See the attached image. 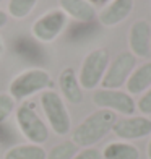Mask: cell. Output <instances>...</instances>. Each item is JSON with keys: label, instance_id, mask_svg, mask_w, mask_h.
<instances>
[{"label": "cell", "instance_id": "obj_26", "mask_svg": "<svg viewBox=\"0 0 151 159\" xmlns=\"http://www.w3.org/2000/svg\"><path fill=\"white\" fill-rule=\"evenodd\" d=\"M0 2H2V0H0Z\"/></svg>", "mask_w": 151, "mask_h": 159}, {"label": "cell", "instance_id": "obj_5", "mask_svg": "<svg viewBox=\"0 0 151 159\" xmlns=\"http://www.w3.org/2000/svg\"><path fill=\"white\" fill-rule=\"evenodd\" d=\"M109 65V52L106 49L99 47L91 50L81 62L80 71H78V81L83 89H94L101 84L104 73Z\"/></svg>", "mask_w": 151, "mask_h": 159}, {"label": "cell", "instance_id": "obj_13", "mask_svg": "<svg viewBox=\"0 0 151 159\" xmlns=\"http://www.w3.org/2000/svg\"><path fill=\"white\" fill-rule=\"evenodd\" d=\"M60 10L78 23H89L96 16L94 3L89 0H59Z\"/></svg>", "mask_w": 151, "mask_h": 159}, {"label": "cell", "instance_id": "obj_4", "mask_svg": "<svg viewBox=\"0 0 151 159\" xmlns=\"http://www.w3.org/2000/svg\"><path fill=\"white\" fill-rule=\"evenodd\" d=\"M15 120L21 135L30 143L42 146L49 140L50 130L44 122V119L39 115L38 109H36V104L31 102V101H25V102H21L16 107Z\"/></svg>", "mask_w": 151, "mask_h": 159}, {"label": "cell", "instance_id": "obj_15", "mask_svg": "<svg viewBox=\"0 0 151 159\" xmlns=\"http://www.w3.org/2000/svg\"><path fill=\"white\" fill-rule=\"evenodd\" d=\"M103 159H140V149L130 141H111L101 151Z\"/></svg>", "mask_w": 151, "mask_h": 159}, {"label": "cell", "instance_id": "obj_21", "mask_svg": "<svg viewBox=\"0 0 151 159\" xmlns=\"http://www.w3.org/2000/svg\"><path fill=\"white\" fill-rule=\"evenodd\" d=\"M73 159H103V154L98 148H83L76 153V156Z\"/></svg>", "mask_w": 151, "mask_h": 159}, {"label": "cell", "instance_id": "obj_9", "mask_svg": "<svg viewBox=\"0 0 151 159\" xmlns=\"http://www.w3.org/2000/svg\"><path fill=\"white\" fill-rule=\"evenodd\" d=\"M112 133L122 141H133L151 135V119L145 115H130L117 119L112 127Z\"/></svg>", "mask_w": 151, "mask_h": 159}, {"label": "cell", "instance_id": "obj_3", "mask_svg": "<svg viewBox=\"0 0 151 159\" xmlns=\"http://www.w3.org/2000/svg\"><path fill=\"white\" fill-rule=\"evenodd\" d=\"M46 89H52V78L49 71L44 68H28L11 80L8 94L15 101L25 102L31 96Z\"/></svg>", "mask_w": 151, "mask_h": 159}, {"label": "cell", "instance_id": "obj_14", "mask_svg": "<svg viewBox=\"0 0 151 159\" xmlns=\"http://www.w3.org/2000/svg\"><path fill=\"white\" fill-rule=\"evenodd\" d=\"M125 88L130 96L143 94L146 89L151 88V60L141 63L132 71L130 78L125 83Z\"/></svg>", "mask_w": 151, "mask_h": 159}, {"label": "cell", "instance_id": "obj_8", "mask_svg": "<svg viewBox=\"0 0 151 159\" xmlns=\"http://www.w3.org/2000/svg\"><path fill=\"white\" fill-rule=\"evenodd\" d=\"M67 20L68 16L60 8L49 10L33 23L31 33L41 42H52L59 38L63 28L67 26Z\"/></svg>", "mask_w": 151, "mask_h": 159}, {"label": "cell", "instance_id": "obj_23", "mask_svg": "<svg viewBox=\"0 0 151 159\" xmlns=\"http://www.w3.org/2000/svg\"><path fill=\"white\" fill-rule=\"evenodd\" d=\"M146 154H148V159H151V138L148 141V148H146Z\"/></svg>", "mask_w": 151, "mask_h": 159}, {"label": "cell", "instance_id": "obj_24", "mask_svg": "<svg viewBox=\"0 0 151 159\" xmlns=\"http://www.w3.org/2000/svg\"><path fill=\"white\" fill-rule=\"evenodd\" d=\"M107 2H111V0H94V3H98V5H106Z\"/></svg>", "mask_w": 151, "mask_h": 159}, {"label": "cell", "instance_id": "obj_22", "mask_svg": "<svg viewBox=\"0 0 151 159\" xmlns=\"http://www.w3.org/2000/svg\"><path fill=\"white\" fill-rule=\"evenodd\" d=\"M7 21H8V16H7V13L3 10H0V28H3L7 25Z\"/></svg>", "mask_w": 151, "mask_h": 159}, {"label": "cell", "instance_id": "obj_7", "mask_svg": "<svg viewBox=\"0 0 151 159\" xmlns=\"http://www.w3.org/2000/svg\"><path fill=\"white\" fill-rule=\"evenodd\" d=\"M135 65H136V57L130 50L120 52L107 65L101 86L106 89H120L122 86H125L127 80L130 78L132 71L135 70Z\"/></svg>", "mask_w": 151, "mask_h": 159}, {"label": "cell", "instance_id": "obj_12", "mask_svg": "<svg viewBox=\"0 0 151 159\" xmlns=\"http://www.w3.org/2000/svg\"><path fill=\"white\" fill-rule=\"evenodd\" d=\"M59 88H60V96L63 98V101H67V102L73 106L83 102V88L80 86V81H78L76 71L71 67H67L60 71Z\"/></svg>", "mask_w": 151, "mask_h": 159}, {"label": "cell", "instance_id": "obj_2", "mask_svg": "<svg viewBox=\"0 0 151 159\" xmlns=\"http://www.w3.org/2000/svg\"><path fill=\"white\" fill-rule=\"evenodd\" d=\"M41 109L44 112L49 130L55 135L65 136L71 132V117L65 106L63 98L54 89H46L41 93L39 98Z\"/></svg>", "mask_w": 151, "mask_h": 159}, {"label": "cell", "instance_id": "obj_6", "mask_svg": "<svg viewBox=\"0 0 151 159\" xmlns=\"http://www.w3.org/2000/svg\"><path fill=\"white\" fill-rule=\"evenodd\" d=\"M93 102L98 106V109H106L116 115H124V117H130L136 111V102L133 96L122 89H96L93 93Z\"/></svg>", "mask_w": 151, "mask_h": 159}, {"label": "cell", "instance_id": "obj_11", "mask_svg": "<svg viewBox=\"0 0 151 159\" xmlns=\"http://www.w3.org/2000/svg\"><path fill=\"white\" fill-rule=\"evenodd\" d=\"M133 10V0H111L99 11V21L106 28H112L122 23Z\"/></svg>", "mask_w": 151, "mask_h": 159}, {"label": "cell", "instance_id": "obj_16", "mask_svg": "<svg viewBox=\"0 0 151 159\" xmlns=\"http://www.w3.org/2000/svg\"><path fill=\"white\" fill-rule=\"evenodd\" d=\"M46 149L39 144L23 143L8 148L3 154V159H46Z\"/></svg>", "mask_w": 151, "mask_h": 159}, {"label": "cell", "instance_id": "obj_25", "mask_svg": "<svg viewBox=\"0 0 151 159\" xmlns=\"http://www.w3.org/2000/svg\"><path fill=\"white\" fill-rule=\"evenodd\" d=\"M3 52V42H2V39H0V54Z\"/></svg>", "mask_w": 151, "mask_h": 159}, {"label": "cell", "instance_id": "obj_18", "mask_svg": "<svg viewBox=\"0 0 151 159\" xmlns=\"http://www.w3.org/2000/svg\"><path fill=\"white\" fill-rule=\"evenodd\" d=\"M36 3L38 0H8V15L16 20H23L34 10Z\"/></svg>", "mask_w": 151, "mask_h": 159}, {"label": "cell", "instance_id": "obj_17", "mask_svg": "<svg viewBox=\"0 0 151 159\" xmlns=\"http://www.w3.org/2000/svg\"><path fill=\"white\" fill-rule=\"evenodd\" d=\"M78 146L71 141V140H65L49 151L46 154V159H73L78 153Z\"/></svg>", "mask_w": 151, "mask_h": 159}, {"label": "cell", "instance_id": "obj_20", "mask_svg": "<svg viewBox=\"0 0 151 159\" xmlns=\"http://www.w3.org/2000/svg\"><path fill=\"white\" fill-rule=\"evenodd\" d=\"M136 111H140L141 115H151V88L146 89L145 93L141 94V98L138 99V102H136Z\"/></svg>", "mask_w": 151, "mask_h": 159}, {"label": "cell", "instance_id": "obj_19", "mask_svg": "<svg viewBox=\"0 0 151 159\" xmlns=\"http://www.w3.org/2000/svg\"><path fill=\"white\" fill-rule=\"evenodd\" d=\"M15 111H16V101L8 93H0V124H3Z\"/></svg>", "mask_w": 151, "mask_h": 159}, {"label": "cell", "instance_id": "obj_1", "mask_svg": "<svg viewBox=\"0 0 151 159\" xmlns=\"http://www.w3.org/2000/svg\"><path fill=\"white\" fill-rule=\"evenodd\" d=\"M116 120H117V115L111 111L98 109L94 112H91L73 130L71 141L78 148H93L107 133L112 132V127L116 124Z\"/></svg>", "mask_w": 151, "mask_h": 159}, {"label": "cell", "instance_id": "obj_10", "mask_svg": "<svg viewBox=\"0 0 151 159\" xmlns=\"http://www.w3.org/2000/svg\"><path fill=\"white\" fill-rule=\"evenodd\" d=\"M128 46L136 59H148L151 55V25L146 20H136L130 26Z\"/></svg>", "mask_w": 151, "mask_h": 159}]
</instances>
